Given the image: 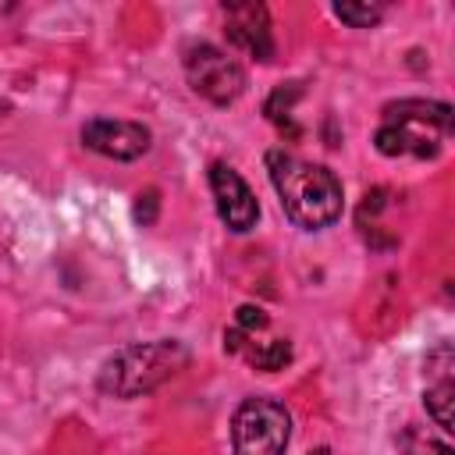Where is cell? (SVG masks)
I'll return each instance as SVG.
<instances>
[{
  "label": "cell",
  "instance_id": "obj_16",
  "mask_svg": "<svg viewBox=\"0 0 455 455\" xmlns=\"http://www.w3.org/2000/svg\"><path fill=\"white\" fill-rule=\"evenodd\" d=\"M309 455H331V451H327V448H316V451H309Z\"/></svg>",
  "mask_w": 455,
  "mask_h": 455
},
{
  "label": "cell",
  "instance_id": "obj_7",
  "mask_svg": "<svg viewBox=\"0 0 455 455\" xmlns=\"http://www.w3.org/2000/svg\"><path fill=\"white\" fill-rule=\"evenodd\" d=\"M82 142L100 153V156H110V160H139L153 135L146 124L139 121H114V117H96L82 128Z\"/></svg>",
  "mask_w": 455,
  "mask_h": 455
},
{
  "label": "cell",
  "instance_id": "obj_3",
  "mask_svg": "<svg viewBox=\"0 0 455 455\" xmlns=\"http://www.w3.org/2000/svg\"><path fill=\"white\" fill-rule=\"evenodd\" d=\"M451 135V107L437 100H398L380 110V128L373 135L384 156H437L441 142Z\"/></svg>",
  "mask_w": 455,
  "mask_h": 455
},
{
  "label": "cell",
  "instance_id": "obj_11",
  "mask_svg": "<svg viewBox=\"0 0 455 455\" xmlns=\"http://www.w3.org/2000/svg\"><path fill=\"white\" fill-rule=\"evenodd\" d=\"M398 444H402V451H405V455H455L444 441H437V437L423 434L419 427H405V430H402V437H398Z\"/></svg>",
  "mask_w": 455,
  "mask_h": 455
},
{
  "label": "cell",
  "instance_id": "obj_14",
  "mask_svg": "<svg viewBox=\"0 0 455 455\" xmlns=\"http://www.w3.org/2000/svg\"><path fill=\"white\" fill-rule=\"evenodd\" d=\"M156 213H160V192H156V188L139 192V199H135V220H139L142 228H149V224L156 220Z\"/></svg>",
  "mask_w": 455,
  "mask_h": 455
},
{
  "label": "cell",
  "instance_id": "obj_1",
  "mask_svg": "<svg viewBox=\"0 0 455 455\" xmlns=\"http://www.w3.org/2000/svg\"><path fill=\"white\" fill-rule=\"evenodd\" d=\"M267 171H270V181L277 188L281 210L295 228L320 231L341 217V181L334 178L331 167L309 164V160L284 153V149H270Z\"/></svg>",
  "mask_w": 455,
  "mask_h": 455
},
{
  "label": "cell",
  "instance_id": "obj_15",
  "mask_svg": "<svg viewBox=\"0 0 455 455\" xmlns=\"http://www.w3.org/2000/svg\"><path fill=\"white\" fill-rule=\"evenodd\" d=\"M267 323H270V320H267V313H263L259 306H238V313H235V327L245 331V334L263 331Z\"/></svg>",
  "mask_w": 455,
  "mask_h": 455
},
{
  "label": "cell",
  "instance_id": "obj_10",
  "mask_svg": "<svg viewBox=\"0 0 455 455\" xmlns=\"http://www.w3.org/2000/svg\"><path fill=\"white\" fill-rule=\"evenodd\" d=\"M245 359L256 366V370H284L288 359H291V345L284 338H270V341H259V345H249L245 348Z\"/></svg>",
  "mask_w": 455,
  "mask_h": 455
},
{
  "label": "cell",
  "instance_id": "obj_13",
  "mask_svg": "<svg viewBox=\"0 0 455 455\" xmlns=\"http://www.w3.org/2000/svg\"><path fill=\"white\" fill-rule=\"evenodd\" d=\"M299 92H302V89H299V82H291L288 89H277V92L267 100V117H270V121H277V124H284V121H288L291 103L299 100Z\"/></svg>",
  "mask_w": 455,
  "mask_h": 455
},
{
  "label": "cell",
  "instance_id": "obj_9",
  "mask_svg": "<svg viewBox=\"0 0 455 455\" xmlns=\"http://www.w3.org/2000/svg\"><path fill=\"white\" fill-rule=\"evenodd\" d=\"M427 391H423V402H427V412L434 416V423L441 427V434H451V402H455V380H451V345L441 341L430 355H427Z\"/></svg>",
  "mask_w": 455,
  "mask_h": 455
},
{
  "label": "cell",
  "instance_id": "obj_2",
  "mask_svg": "<svg viewBox=\"0 0 455 455\" xmlns=\"http://www.w3.org/2000/svg\"><path fill=\"white\" fill-rule=\"evenodd\" d=\"M185 363H188V348L174 338L139 341V345L117 348L103 363L96 384L103 395H114V398H139V395L156 391L178 370H185Z\"/></svg>",
  "mask_w": 455,
  "mask_h": 455
},
{
  "label": "cell",
  "instance_id": "obj_5",
  "mask_svg": "<svg viewBox=\"0 0 455 455\" xmlns=\"http://www.w3.org/2000/svg\"><path fill=\"white\" fill-rule=\"evenodd\" d=\"M185 78L203 100L217 107H228L245 92V71L213 43H192L185 50Z\"/></svg>",
  "mask_w": 455,
  "mask_h": 455
},
{
  "label": "cell",
  "instance_id": "obj_8",
  "mask_svg": "<svg viewBox=\"0 0 455 455\" xmlns=\"http://www.w3.org/2000/svg\"><path fill=\"white\" fill-rule=\"evenodd\" d=\"M224 32L249 57L274 60V32H270V14L263 4H228L224 7Z\"/></svg>",
  "mask_w": 455,
  "mask_h": 455
},
{
  "label": "cell",
  "instance_id": "obj_4",
  "mask_svg": "<svg viewBox=\"0 0 455 455\" xmlns=\"http://www.w3.org/2000/svg\"><path fill=\"white\" fill-rule=\"evenodd\" d=\"M291 416L274 398H245L231 416L235 455H288Z\"/></svg>",
  "mask_w": 455,
  "mask_h": 455
},
{
  "label": "cell",
  "instance_id": "obj_12",
  "mask_svg": "<svg viewBox=\"0 0 455 455\" xmlns=\"http://www.w3.org/2000/svg\"><path fill=\"white\" fill-rule=\"evenodd\" d=\"M334 14L352 28H373L384 18V4H334Z\"/></svg>",
  "mask_w": 455,
  "mask_h": 455
},
{
  "label": "cell",
  "instance_id": "obj_6",
  "mask_svg": "<svg viewBox=\"0 0 455 455\" xmlns=\"http://www.w3.org/2000/svg\"><path fill=\"white\" fill-rule=\"evenodd\" d=\"M210 192H213V203H217L220 220H224L235 235H245L249 228H256V220H259V203H256L252 188L245 185V178H242L231 164H224V160L210 164Z\"/></svg>",
  "mask_w": 455,
  "mask_h": 455
}]
</instances>
